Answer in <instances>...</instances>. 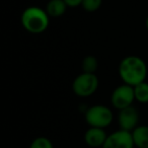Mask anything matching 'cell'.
Returning <instances> with one entry per match:
<instances>
[{
  "mask_svg": "<svg viewBox=\"0 0 148 148\" xmlns=\"http://www.w3.org/2000/svg\"><path fill=\"white\" fill-rule=\"evenodd\" d=\"M118 72L123 83L135 86L146 80L148 67L142 58L131 55L121 60L118 67Z\"/></svg>",
  "mask_w": 148,
  "mask_h": 148,
  "instance_id": "1",
  "label": "cell"
},
{
  "mask_svg": "<svg viewBox=\"0 0 148 148\" xmlns=\"http://www.w3.org/2000/svg\"><path fill=\"white\" fill-rule=\"evenodd\" d=\"M21 23L27 32L34 35H39L49 27L50 16L45 9L38 6H29L21 13Z\"/></svg>",
  "mask_w": 148,
  "mask_h": 148,
  "instance_id": "2",
  "label": "cell"
},
{
  "mask_svg": "<svg viewBox=\"0 0 148 148\" xmlns=\"http://www.w3.org/2000/svg\"><path fill=\"white\" fill-rule=\"evenodd\" d=\"M85 122L89 127H97L106 129L114 120L113 111L103 105H95L89 107L85 112Z\"/></svg>",
  "mask_w": 148,
  "mask_h": 148,
  "instance_id": "3",
  "label": "cell"
},
{
  "mask_svg": "<svg viewBox=\"0 0 148 148\" xmlns=\"http://www.w3.org/2000/svg\"><path fill=\"white\" fill-rule=\"evenodd\" d=\"M99 86V77L95 73H82L78 74L73 82H72V90L79 97H88L97 92Z\"/></svg>",
  "mask_w": 148,
  "mask_h": 148,
  "instance_id": "4",
  "label": "cell"
},
{
  "mask_svg": "<svg viewBox=\"0 0 148 148\" xmlns=\"http://www.w3.org/2000/svg\"><path fill=\"white\" fill-rule=\"evenodd\" d=\"M134 101H135L134 87L126 83L116 87L111 95L112 106L118 111L132 106Z\"/></svg>",
  "mask_w": 148,
  "mask_h": 148,
  "instance_id": "5",
  "label": "cell"
},
{
  "mask_svg": "<svg viewBox=\"0 0 148 148\" xmlns=\"http://www.w3.org/2000/svg\"><path fill=\"white\" fill-rule=\"evenodd\" d=\"M134 140L132 133L119 129L108 135L107 140L101 148H134Z\"/></svg>",
  "mask_w": 148,
  "mask_h": 148,
  "instance_id": "6",
  "label": "cell"
},
{
  "mask_svg": "<svg viewBox=\"0 0 148 148\" xmlns=\"http://www.w3.org/2000/svg\"><path fill=\"white\" fill-rule=\"evenodd\" d=\"M139 111L133 105L119 111L118 124H119L120 129L132 132L136 127L139 126Z\"/></svg>",
  "mask_w": 148,
  "mask_h": 148,
  "instance_id": "7",
  "label": "cell"
},
{
  "mask_svg": "<svg viewBox=\"0 0 148 148\" xmlns=\"http://www.w3.org/2000/svg\"><path fill=\"white\" fill-rule=\"evenodd\" d=\"M108 134L103 128L89 127L84 133V142L92 148L103 147L107 140Z\"/></svg>",
  "mask_w": 148,
  "mask_h": 148,
  "instance_id": "8",
  "label": "cell"
},
{
  "mask_svg": "<svg viewBox=\"0 0 148 148\" xmlns=\"http://www.w3.org/2000/svg\"><path fill=\"white\" fill-rule=\"evenodd\" d=\"M68 6L64 0H50L46 5L45 10L47 11L48 15L53 18L61 17L65 14Z\"/></svg>",
  "mask_w": 148,
  "mask_h": 148,
  "instance_id": "9",
  "label": "cell"
},
{
  "mask_svg": "<svg viewBox=\"0 0 148 148\" xmlns=\"http://www.w3.org/2000/svg\"><path fill=\"white\" fill-rule=\"evenodd\" d=\"M131 133L136 148H148V126L139 125Z\"/></svg>",
  "mask_w": 148,
  "mask_h": 148,
  "instance_id": "10",
  "label": "cell"
},
{
  "mask_svg": "<svg viewBox=\"0 0 148 148\" xmlns=\"http://www.w3.org/2000/svg\"><path fill=\"white\" fill-rule=\"evenodd\" d=\"M133 87L134 93H135V101L140 103H148V82H146L145 80Z\"/></svg>",
  "mask_w": 148,
  "mask_h": 148,
  "instance_id": "11",
  "label": "cell"
},
{
  "mask_svg": "<svg viewBox=\"0 0 148 148\" xmlns=\"http://www.w3.org/2000/svg\"><path fill=\"white\" fill-rule=\"evenodd\" d=\"M81 67H82V72L95 73L97 70L99 69V61H97V58L92 55L85 56L82 60V63H81Z\"/></svg>",
  "mask_w": 148,
  "mask_h": 148,
  "instance_id": "12",
  "label": "cell"
},
{
  "mask_svg": "<svg viewBox=\"0 0 148 148\" xmlns=\"http://www.w3.org/2000/svg\"><path fill=\"white\" fill-rule=\"evenodd\" d=\"M29 148H54L52 141L47 137H37L32 141Z\"/></svg>",
  "mask_w": 148,
  "mask_h": 148,
  "instance_id": "13",
  "label": "cell"
},
{
  "mask_svg": "<svg viewBox=\"0 0 148 148\" xmlns=\"http://www.w3.org/2000/svg\"><path fill=\"white\" fill-rule=\"evenodd\" d=\"M101 4L103 0H83L81 6L87 12H95L101 8Z\"/></svg>",
  "mask_w": 148,
  "mask_h": 148,
  "instance_id": "14",
  "label": "cell"
},
{
  "mask_svg": "<svg viewBox=\"0 0 148 148\" xmlns=\"http://www.w3.org/2000/svg\"><path fill=\"white\" fill-rule=\"evenodd\" d=\"M65 3L67 4L68 7H71V8H74V7H78L82 4L83 0H64Z\"/></svg>",
  "mask_w": 148,
  "mask_h": 148,
  "instance_id": "15",
  "label": "cell"
},
{
  "mask_svg": "<svg viewBox=\"0 0 148 148\" xmlns=\"http://www.w3.org/2000/svg\"><path fill=\"white\" fill-rule=\"evenodd\" d=\"M145 27H146V29L148 31V16L146 17V21H145Z\"/></svg>",
  "mask_w": 148,
  "mask_h": 148,
  "instance_id": "16",
  "label": "cell"
}]
</instances>
